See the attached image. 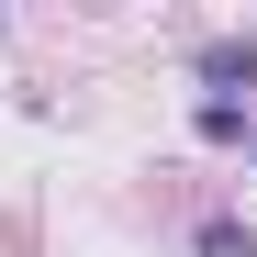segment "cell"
Listing matches in <instances>:
<instances>
[{"instance_id": "cell-1", "label": "cell", "mask_w": 257, "mask_h": 257, "mask_svg": "<svg viewBox=\"0 0 257 257\" xmlns=\"http://www.w3.org/2000/svg\"><path fill=\"white\" fill-rule=\"evenodd\" d=\"M246 78H257V34H212V45H201V90H212V101H235Z\"/></svg>"}, {"instance_id": "cell-2", "label": "cell", "mask_w": 257, "mask_h": 257, "mask_svg": "<svg viewBox=\"0 0 257 257\" xmlns=\"http://www.w3.org/2000/svg\"><path fill=\"white\" fill-rule=\"evenodd\" d=\"M201 257H257V235L235 224V212H201Z\"/></svg>"}, {"instance_id": "cell-3", "label": "cell", "mask_w": 257, "mask_h": 257, "mask_svg": "<svg viewBox=\"0 0 257 257\" xmlns=\"http://www.w3.org/2000/svg\"><path fill=\"white\" fill-rule=\"evenodd\" d=\"M190 123H201V146H235V135H246V101H201Z\"/></svg>"}]
</instances>
